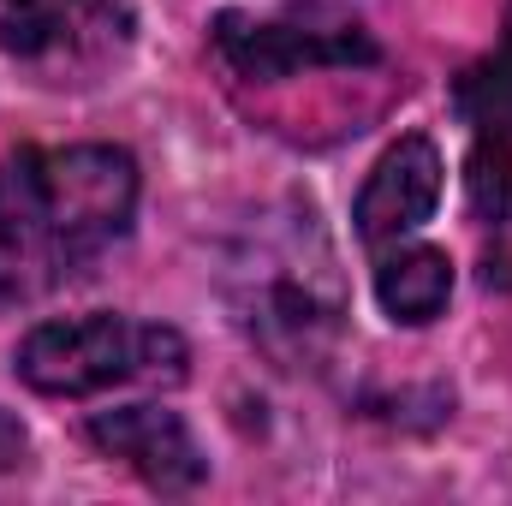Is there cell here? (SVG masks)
<instances>
[{
  "label": "cell",
  "instance_id": "obj_11",
  "mask_svg": "<svg viewBox=\"0 0 512 506\" xmlns=\"http://www.w3.org/2000/svg\"><path fill=\"white\" fill-rule=\"evenodd\" d=\"M483 274H489V286H507V292H512V251H507V245H495V251H489V268H483Z\"/></svg>",
  "mask_w": 512,
  "mask_h": 506
},
{
  "label": "cell",
  "instance_id": "obj_9",
  "mask_svg": "<svg viewBox=\"0 0 512 506\" xmlns=\"http://www.w3.org/2000/svg\"><path fill=\"white\" fill-rule=\"evenodd\" d=\"M471 209L495 233V245L512 251V143L507 137H477V149H471Z\"/></svg>",
  "mask_w": 512,
  "mask_h": 506
},
{
  "label": "cell",
  "instance_id": "obj_1",
  "mask_svg": "<svg viewBox=\"0 0 512 506\" xmlns=\"http://www.w3.org/2000/svg\"><path fill=\"white\" fill-rule=\"evenodd\" d=\"M137 221V161L120 143L18 149L0 161V304L84 280Z\"/></svg>",
  "mask_w": 512,
  "mask_h": 506
},
{
  "label": "cell",
  "instance_id": "obj_6",
  "mask_svg": "<svg viewBox=\"0 0 512 506\" xmlns=\"http://www.w3.org/2000/svg\"><path fill=\"white\" fill-rule=\"evenodd\" d=\"M435 203H441V149L423 131H411V137H399L387 149L376 161V173L364 179V191L352 203V227H358V239L370 251H382L393 239L417 233L435 215Z\"/></svg>",
  "mask_w": 512,
  "mask_h": 506
},
{
  "label": "cell",
  "instance_id": "obj_7",
  "mask_svg": "<svg viewBox=\"0 0 512 506\" xmlns=\"http://www.w3.org/2000/svg\"><path fill=\"white\" fill-rule=\"evenodd\" d=\"M447 298H453V262H447V251L405 245V239L382 245V256H376V304L393 322L423 328V322H435L447 310Z\"/></svg>",
  "mask_w": 512,
  "mask_h": 506
},
{
  "label": "cell",
  "instance_id": "obj_5",
  "mask_svg": "<svg viewBox=\"0 0 512 506\" xmlns=\"http://www.w3.org/2000/svg\"><path fill=\"white\" fill-rule=\"evenodd\" d=\"M90 441L131 465L149 489L161 495H191L203 477H209V459L197 447V435L185 429L179 411L167 405H120V411H96L90 417Z\"/></svg>",
  "mask_w": 512,
  "mask_h": 506
},
{
  "label": "cell",
  "instance_id": "obj_2",
  "mask_svg": "<svg viewBox=\"0 0 512 506\" xmlns=\"http://www.w3.org/2000/svg\"><path fill=\"white\" fill-rule=\"evenodd\" d=\"M18 381L48 399H90L108 387H179L191 370V346L179 328L137 316H66L42 322L18 340Z\"/></svg>",
  "mask_w": 512,
  "mask_h": 506
},
{
  "label": "cell",
  "instance_id": "obj_3",
  "mask_svg": "<svg viewBox=\"0 0 512 506\" xmlns=\"http://www.w3.org/2000/svg\"><path fill=\"white\" fill-rule=\"evenodd\" d=\"M215 54L251 84H286V78L328 72V66L352 72V66L382 60L364 18L334 0H286L274 12H221Z\"/></svg>",
  "mask_w": 512,
  "mask_h": 506
},
{
  "label": "cell",
  "instance_id": "obj_4",
  "mask_svg": "<svg viewBox=\"0 0 512 506\" xmlns=\"http://www.w3.org/2000/svg\"><path fill=\"white\" fill-rule=\"evenodd\" d=\"M131 36V0H0V54L54 90H78L114 72Z\"/></svg>",
  "mask_w": 512,
  "mask_h": 506
},
{
  "label": "cell",
  "instance_id": "obj_8",
  "mask_svg": "<svg viewBox=\"0 0 512 506\" xmlns=\"http://www.w3.org/2000/svg\"><path fill=\"white\" fill-rule=\"evenodd\" d=\"M453 102L477 126V137H512V24H507V36H501V48L459 78Z\"/></svg>",
  "mask_w": 512,
  "mask_h": 506
},
{
  "label": "cell",
  "instance_id": "obj_10",
  "mask_svg": "<svg viewBox=\"0 0 512 506\" xmlns=\"http://www.w3.org/2000/svg\"><path fill=\"white\" fill-rule=\"evenodd\" d=\"M24 459H30V435L12 411H0V471H18Z\"/></svg>",
  "mask_w": 512,
  "mask_h": 506
}]
</instances>
